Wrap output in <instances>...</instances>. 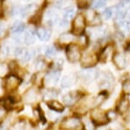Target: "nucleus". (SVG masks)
<instances>
[{"label": "nucleus", "mask_w": 130, "mask_h": 130, "mask_svg": "<svg viewBox=\"0 0 130 130\" xmlns=\"http://www.w3.org/2000/svg\"><path fill=\"white\" fill-rule=\"evenodd\" d=\"M9 72V67L8 65L3 62H0V77L5 76Z\"/></svg>", "instance_id": "24"}, {"label": "nucleus", "mask_w": 130, "mask_h": 130, "mask_svg": "<svg viewBox=\"0 0 130 130\" xmlns=\"http://www.w3.org/2000/svg\"><path fill=\"white\" fill-rule=\"evenodd\" d=\"M122 89H123V92H125V93L130 94V80H127L123 83Z\"/></svg>", "instance_id": "27"}, {"label": "nucleus", "mask_w": 130, "mask_h": 130, "mask_svg": "<svg viewBox=\"0 0 130 130\" xmlns=\"http://www.w3.org/2000/svg\"><path fill=\"white\" fill-rule=\"evenodd\" d=\"M75 10L74 8H72V7L67 8L64 11V20L68 21L69 19H71V18L75 15Z\"/></svg>", "instance_id": "23"}, {"label": "nucleus", "mask_w": 130, "mask_h": 130, "mask_svg": "<svg viewBox=\"0 0 130 130\" xmlns=\"http://www.w3.org/2000/svg\"><path fill=\"white\" fill-rule=\"evenodd\" d=\"M77 99H78V95L75 92H69V93L65 94L63 98H62L64 104L66 105H72V104H74L78 100Z\"/></svg>", "instance_id": "14"}, {"label": "nucleus", "mask_w": 130, "mask_h": 130, "mask_svg": "<svg viewBox=\"0 0 130 130\" xmlns=\"http://www.w3.org/2000/svg\"><path fill=\"white\" fill-rule=\"evenodd\" d=\"M97 62V57L92 52H86L81 57V64L85 67H90Z\"/></svg>", "instance_id": "8"}, {"label": "nucleus", "mask_w": 130, "mask_h": 130, "mask_svg": "<svg viewBox=\"0 0 130 130\" xmlns=\"http://www.w3.org/2000/svg\"><path fill=\"white\" fill-rule=\"evenodd\" d=\"M96 79H98V83H99V87L101 88H104V89H107V88L111 87L113 83V76L110 75V73L107 72H103V73H99L97 75Z\"/></svg>", "instance_id": "1"}, {"label": "nucleus", "mask_w": 130, "mask_h": 130, "mask_svg": "<svg viewBox=\"0 0 130 130\" xmlns=\"http://www.w3.org/2000/svg\"><path fill=\"white\" fill-rule=\"evenodd\" d=\"M37 35H38L39 39L42 41H47L51 37V32L50 30L45 27H40L37 30Z\"/></svg>", "instance_id": "15"}, {"label": "nucleus", "mask_w": 130, "mask_h": 130, "mask_svg": "<svg viewBox=\"0 0 130 130\" xmlns=\"http://www.w3.org/2000/svg\"><path fill=\"white\" fill-rule=\"evenodd\" d=\"M86 27V20L83 15H79L74 19L73 24H72V28H73V32L75 34H81Z\"/></svg>", "instance_id": "5"}, {"label": "nucleus", "mask_w": 130, "mask_h": 130, "mask_svg": "<svg viewBox=\"0 0 130 130\" xmlns=\"http://www.w3.org/2000/svg\"><path fill=\"white\" fill-rule=\"evenodd\" d=\"M61 127L63 130H77L81 127V122L79 118L69 117L62 121Z\"/></svg>", "instance_id": "4"}, {"label": "nucleus", "mask_w": 130, "mask_h": 130, "mask_svg": "<svg viewBox=\"0 0 130 130\" xmlns=\"http://www.w3.org/2000/svg\"><path fill=\"white\" fill-rule=\"evenodd\" d=\"M98 75L96 69H88L86 70L81 71L80 73V77L82 79V80L86 83H90L92 82L94 79H96Z\"/></svg>", "instance_id": "9"}, {"label": "nucleus", "mask_w": 130, "mask_h": 130, "mask_svg": "<svg viewBox=\"0 0 130 130\" xmlns=\"http://www.w3.org/2000/svg\"><path fill=\"white\" fill-rule=\"evenodd\" d=\"M21 84V80L15 75H10L6 78L4 87L8 92H12L19 87Z\"/></svg>", "instance_id": "7"}, {"label": "nucleus", "mask_w": 130, "mask_h": 130, "mask_svg": "<svg viewBox=\"0 0 130 130\" xmlns=\"http://www.w3.org/2000/svg\"><path fill=\"white\" fill-rule=\"evenodd\" d=\"M128 106H129V103H128V101H127V99H123L120 102L119 107H118V110H119L121 113H125L126 111H127Z\"/></svg>", "instance_id": "22"}, {"label": "nucleus", "mask_w": 130, "mask_h": 130, "mask_svg": "<svg viewBox=\"0 0 130 130\" xmlns=\"http://www.w3.org/2000/svg\"><path fill=\"white\" fill-rule=\"evenodd\" d=\"M56 54V50L54 49V47H48L46 49L45 51V55L48 56V57H53V56H55Z\"/></svg>", "instance_id": "29"}, {"label": "nucleus", "mask_w": 130, "mask_h": 130, "mask_svg": "<svg viewBox=\"0 0 130 130\" xmlns=\"http://www.w3.org/2000/svg\"><path fill=\"white\" fill-rule=\"evenodd\" d=\"M113 13H114V8H111L110 7V8H107L104 11L103 15L105 19H110L111 16H112Z\"/></svg>", "instance_id": "26"}, {"label": "nucleus", "mask_w": 130, "mask_h": 130, "mask_svg": "<svg viewBox=\"0 0 130 130\" xmlns=\"http://www.w3.org/2000/svg\"><path fill=\"white\" fill-rule=\"evenodd\" d=\"M60 77V72L57 70L52 71L51 73H49L45 79V82L46 85L48 86H52L55 85L56 83L58 81V79Z\"/></svg>", "instance_id": "12"}, {"label": "nucleus", "mask_w": 130, "mask_h": 130, "mask_svg": "<svg viewBox=\"0 0 130 130\" xmlns=\"http://www.w3.org/2000/svg\"><path fill=\"white\" fill-rule=\"evenodd\" d=\"M125 15H126L127 22H128V23H130V8L126 11V14H125Z\"/></svg>", "instance_id": "30"}, {"label": "nucleus", "mask_w": 130, "mask_h": 130, "mask_svg": "<svg viewBox=\"0 0 130 130\" xmlns=\"http://www.w3.org/2000/svg\"><path fill=\"white\" fill-rule=\"evenodd\" d=\"M4 27L2 25H0V36L4 34Z\"/></svg>", "instance_id": "31"}, {"label": "nucleus", "mask_w": 130, "mask_h": 130, "mask_svg": "<svg viewBox=\"0 0 130 130\" xmlns=\"http://www.w3.org/2000/svg\"><path fill=\"white\" fill-rule=\"evenodd\" d=\"M112 52H113V47L111 45H107L105 48L103 50V52H101V55H100V57L103 61H106L107 58L110 56L112 54Z\"/></svg>", "instance_id": "21"}, {"label": "nucleus", "mask_w": 130, "mask_h": 130, "mask_svg": "<svg viewBox=\"0 0 130 130\" xmlns=\"http://www.w3.org/2000/svg\"><path fill=\"white\" fill-rule=\"evenodd\" d=\"M24 42L27 45H32L35 42V35H34V30L29 29L28 31L26 32L24 35Z\"/></svg>", "instance_id": "19"}, {"label": "nucleus", "mask_w": 130, "mask_h": 130, "mask_svg": "<svg viewBox=\"0 0 130 130\" xmlns=\"http://www.w3.org/2000/svg\"><path fill=\"white\" fill-rule=\"evenodd\" d=\"M66 55L68 59L71 62H78L80 58V49L76 45L69 44L66 49Z\"/></svg>", "instance_id": "3"}, {"label": "nucleus", "mask_w": 130, "mask_h": 130, "mask_svg": "<svg viewBox=\"0 0 130 130\" xmlns=\"http://www.w3.org/2000/svg\"><path fill=\"white\" fill-rule=\"evenodd\" d=\"M113 62L118 69H124L127 64L126 57H125L124 55L122 54V53L117 52L113 56Z\"/></svg>", "instance_id": "10"}, {"label": "nucleus", "mask_w": 130, "mask_h": 130, "mask_svg": "<svg viewBox=\"0 0 130 130\" xmlns=\"http://www.w3.org/2000/svg\"><path fill=\"white\" fill-rule=\"evenodd\" d=\"M48 106L50 109H52L54 111H57V112H62L64 110V106L57 100L50 101L48 103Z\"/></svg>", "instance_id": "18"}, {"label": "nucleus", "mask_w": 130, "mask_h": 130, "mask_svg": "<svg viewBox=\"0 0 130 130\" xmlns=\"http://www.w3.org/2000/svg\"><path fill=\"white\" fill-rule=\"evenodd\" d=\"M92 0H77L78 7L80 9H85L87 8L92 4Z\"/></svg>", "instance_id": "25"}, {"label": "nucleus", "mask_w": 130, "mask_h": 130, "mask_svg": "<svg viewBox=\"0 0 130 130\" xmlns=\"http://www.w3.org/2000/svg\"><path fill=\"white\" fill-rule=\"evenodd\" d=\"M92 121L98 125H104L108 122V115L100 109H94L91 114Z\"/></svg>", "instance_id": "2"}, {"label": "nucleus", "mask_w": 130, "mask_h": 130, "mask_svg": "<svg viewBox=\"0 0 130 130\" xmlns=\"http://www.w3.org/2000/svg\"><path fill=\"white\" fill-rule=\"evenodd\" d=\"M85 20L91 25H96V24L100 23V19H99L98 14L92 10H90L87 11V13H86Z\"/></svg>", "instance_id": "11"}, {"label": "nucleus", "mask_w": 130, "mask_h": 130, "mask_svg": "<svg viewBox=\"0 0 130 130\" xmlns=\"http://www.w3.org/2000/svg\"><path fill=\"white\" fill-rule=\"evenodd\" d=\"M76 80H77V77L75 74H69V75H65L62 80L61 85L62 87H69L75 84Z\"/></svg>", "instance_id": "13"}, {"label": "nucleus", "mask_w": 130, "mask_h": 130, "mask_svg": "<svg viewBox=\"0 0 130 130\" xmlns=\"http://www.w3.org/2000/svg\"><path fill=\"white\" fill-rule=\"evenodd\" d=\"M117 26L119 29V31L121 32L124 34H128L130 32V27L128 25V22H126V21H122L120 20L119 22L117 23Z\"/></svg>", "instance_id": "16"}, {"label": "nucleus", "mask_w": 130, "mask_h": 130, "mask_svg": "<svg viewBox=\"0 0 130 130\" xmlns=\"http://www.w3.org/2000/svg\"><path fill=\"white\" fill-rule=\"evenodd\" d=\"M104 4H105V0H96L93 4V6L96 9H101L104 6Z\"/></svg>", "instance_id": "28"}, {"label": "nucleus", "mask_w": 130, "mask_h": 130, "mask_svg": "<svg viewBox=\"0 0 130 130\" xmlns=\"http://www.w3.org/2000/svg\"><path fill=\"white\" fill-rule=\"evenodd\" d=\"M25 25L23 24L22 22H16L13 24L12 27H11V31L14 34H21L24 31Z\"/></svg>", "instance_id": "20"}, {"label": "nucleus", "mask_w": 130, "mask_h": 130, "mask_svg": "<svg viewBox=\"0 0 130 130\" xmlns=\"http://www.w3.org/2000/svg\"><path fill=\"white\" fill-rule=\"evenodd\" d=\"M74 35L69 32H65V34H62L59 38V43L62 45H69L72 41L74 40Z\"/></svg>", "instance_id": "17"}, {"label": "nucleus", "mask_w": 130, "mask_h": 130, "mask_svg": "<svg viewBox=\"0 0 130 130\" xmlns=\"http://www.w3.org/2000/svg\"><path fill=\"white\" fill-rule=\"evenodd\" d=\"M34 52H32V50H29V49L23 47L17 48L15 52V57L22 62H28L34 57Z\"/></svg>", "instance_id": "6"}]
</instances>
